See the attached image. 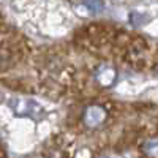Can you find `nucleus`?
I'll list each match as a JSON object with an SVG mask.
<instances>
[{"instance_id":"f257e3e1","label":"nucleus","mask_w":158,"mask_h":158,"mask_svg":"<svg viewBox=\"0 0 158 158\" xmlns=\"http://www.w3.org/2000/svg\"><path fill=\"white\" fill-rule=\"evenodd\" d=\"M13 109H15V112H18L21 115H29L32 118H36V120H40L44 114L43 108L32 100H16Z\"/></svg>"},{"instance_id":"f03ea898","label":"nucleus","mask_w":158,"mask_h":158,"mask_svg":"<svg viewBox=\"0 0 158 158\" xmlns=\"http://www.w3.org/2000/svg\"><path fill=\"white\" fill-rule=\"evenodd\" d=\"M106 111H104L103 106H98V104H94V106H89L84 112V123L89 128H98L104 123L106 120Z\"/></svg>"},{"instance_id":"7ed1b4c3","label":"nucleus","mask_w":158,"mask_h":158,"mask_svg":"<svg viewBox=\"0 0 158 158\" xmlns=\"http://www.w3.org/2000/svg\"><path fill=\"white\" fill-rule=\"evenodd\" d=\"M95 77H97V81L100 85L103 87H109L114 84L115 81V77H117V73L112 67H109V65H101V67L97 70L95 73Z\"/></svg>"},{"instance_id":"20e7f679","label":"nucleus","mask_w":158,"mask_h":158,"mask_svg":"<svg viewBox=\"0 0 158 158\" xmlns=\"http://www.w3.org/2000/svg\"><path fill=\"white\" fill-rule=\"evenodd\" d=\"M144 152L149 156H158V138L149 139L146 144H144Z\"/></svg>"},{"instance_id":"39448f33","label":"nucleus","mask_w":158,"mask_h":158,"mask_svg":"<svg viewBox=\"0 0 158 158\" xmlns=\"http://www.w3.org/2000/svg\"><path fill=\"white\" fill-rule=\"evenodd\" d=\"M84 6L89 10V11H92V13H97V11H100L101 10V2L100 0H84Z\"/></svg>"}]
</instances>
